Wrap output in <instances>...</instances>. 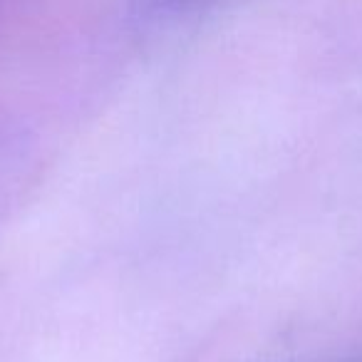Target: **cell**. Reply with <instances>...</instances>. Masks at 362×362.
Wrapping results in <instances>:
<instances>
[]
</instances>
